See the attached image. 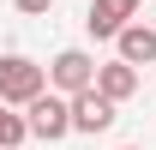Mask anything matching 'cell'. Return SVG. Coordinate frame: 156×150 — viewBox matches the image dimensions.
I'll return each mask as SVG.
<instances>
[{
    "label": "cell",
    "instance_id": "obj_7",
    "mask_svg": "<svg viewBox=\"0 0 156 150\" xmlns=\"http://www.w3.org/2000/svg\"><path fill=\"white\" fill-rule=\"evenodd\" d=\"M96 90H102V96H114V102H126V96H138V66L114 54L108 66H96Z\"/></svg>",
    "mask_w": 156,
    "mask_h": 150
},
{
    "label": "cell",
    "instance_id": "obj_2",
    "mask_svg": "<svg viewBox=\"0 0 156 150\" xmlns=\"http://www.w3.org/2000/svg\"><path fill=\"white\" fill-rule=\"evenodd\" d=\"M24 120H30V138H48V144H60L66 132H72V96L60 90H42L24 102Z\"/></svg>",
    "mask_w": 156,
    "mask_h": 150
},
{
    "label": "cell",
    "instance_id": "obj_8",
    "mask_svg": "<svg viewBox=\"0 0 156 150\" xmlns=\"http://www.w3.org/2000/svg\"><path fill=\"white\" fill-rule=\"evenodd\" d=\"M30 138V120L12 114V102H0V144H24Z\"/></svg>",
    "mask_w": 156,
    "mask_h": 150
},
{
    "label": "cell",
    "instance_id": "obj_10",
    "mask_svg": "<svg viewBox=\"0 0 156 150\" xmlns=\"http://www.w3.org/2000/svg\"><path fill=\"white\" fill-rule=\"evenodd\" d=\"M0 150H18V144H0Z\"/></svg>",
    "mask_w": 156,
    "mask_h": 150
},
{
    "label": "cell",
    "instance_id": "obj_1",
    "mask_svg": "<svg viewBox=\"0 0 156 150\" xmlns=\"http://www.w3.org/2000/svg\"><path fill=\"white\" fill-rule=\"evenodd\" d=\"M48 90V66H36L30 54H0V102L24 108L30 96Z\"/></svg>",
    "mask_w": 156,
    "mask_h": 150
},
{
    "label": "cell",
    "instance_id": "obj_11",
    "mask_svg": "<svg viewBox=\"0 0 156 150\" xmlns=\"http://www.w3.org/2000/svg\"><path fill=\"white\" fill-rule=\"evenodd\" d=\"M120 150H138V144H120Z\"/></svg>",
    "mask_w": 156,
    "mask_h": 150
},
{
    "label": "cell",
    "instance_id": "obj_9",
    "mask_svg": "<svg viewBox=\"0 0 156 150\" xmlns=\"http://www.w3.org/2000/svg\"><path fill=\"white\" fill-rule=\"evenodd\" d=\"M12 6H18L24 18H42V12H54V0H12Z\"/></svg>",
    "mask_w": 156,
    "mask_h": 150
},
{
    "label": "cell",
    "instance_id": "obj_6",
    "mask_svg": "<svg viewBox=\"0 0 156 150\" xmlns=\"http://www.w3.org/2000/svg\"><path fill=\"white\" fill-rule=\"evenodd\" d=\"M138 6H144V0H90V12H84V30L114 42V30H120V24H126V18H138Z\"/></svg>",
    "mask_w": 156,
    "mask_h": 150
},
{
    "label": "cell",
    "instance_id": "obj_5",
    "mask_svg": "<svg viewBox=\"0 0 156 150\" xmlns=\"http://www.w3.org/2000/svg\"><path fill=\"white\" fill-rule=\"evenodd\" d=\"M114 54L132 60V66H150V60H156V30H150L144 18H126V24L114 30Z\"/></svg>",
    "mask_w": 156,
    "mask_h": 150
},
{
    "label": "cell",
    "instance_id": "obj_3",
    "mask_svg": "<svg viewBox=\"0 0 156 150\" xmlns=\"http://www.w3.org/2000/svg\"><path fill=\"white\" fill-rule=\"evenodd\" d=\"M84 84H96V60L84 54V48H60V54L48 60V90H60V96H78Z\"/></svg>",
    "mask_w": 156,
    "mask_h": 150
},
{
    "label": "cell",
    "instance_id": "obj_4",
    "mask_svg": "<svg viewBox=\"0 0 156 150\" xmlns=\"http://www.w3.org/2000/svg\"><path fill=\"white\" fill-rule=\"evenodd\" d=\"M114 120H120V102L102 96L96 84H84V90L72 96V132H90V138H96V132H108Z\"/></svg>",
    "mask_w": 156,
    "mask_h": 150
}]
</instances>
